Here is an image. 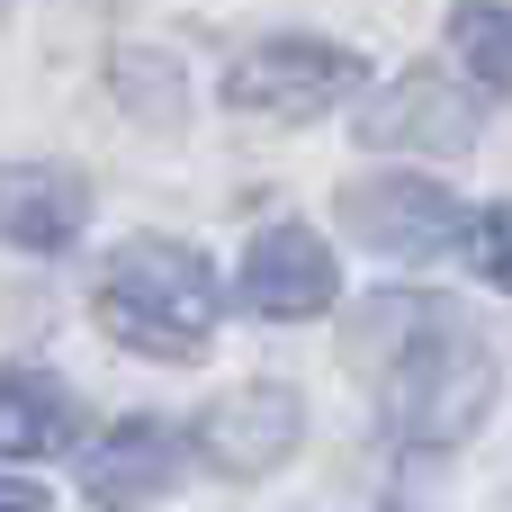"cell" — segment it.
I'll use <instances>...</instances> for the list:
<instances>
[{
  "label": "cell",
  "instance_id": "7a4b0ae2",
  "mask_svg": "<svg viewBox=\"0 0 512 512\" xmlns=\"http://www.w3.org/2000/svg\"><path fill=\"white\" fill-rule=\"evenodd\" d=\"M216 315H225V288H216V270L189 243H153L144 234L99 279V324L126 351H144V360H198L207 333H216Z\"/></svg>",
  "mask_w": 512,
  "mask_h": 512
},
{
  "label": "cell",
  "instance_id": "277c9868",
  "mask_svg": "<svg viewBox=\"0 0 512 512\" xmlns=\"http://www.w3.org/2000/svg\"><path fill=\"white\" fill-rule=\"evenodd\" d=\"M477 135H486V99L441 72H405L396 90H378L360 108V144H378V153H468Z\"/></svg>",
  "mask_w": 512,
  "mask_h": 512
},
{
  "label": "cell",
  "instance_id": "5b68a950",
  "mask_svg": "<svg viewBox=\"0 0 512 512\" xmlns=\"http://www.w3.org/2000/svg\"><path fill=\"white\" fill-rule=\"evenodd\" d=\"M342 225L369 252H396V261H432V252L468 243L459 198L432 189V180H360V189H342Z\"/></svg>",
  "mask_w": 512,
  "mask_h": 512
},
{
  "label": "cell",
  "instance_id": "5bb4252c",
  "mask_svg": "<svg viewBox=\"0 0 512 512\" xmlns=\"http://www.w3.org/2000/svg\"><path fill=\"white\" fill-rule=\"evenodd\" d=\"M0 512H45V486H18V477H0Z\"/></svg>",
  "mask_w": 512,
  "mask_h": 512
},
{
  "label": "cell",
  "instance_id": "7c38bea8",
  "mask_svg": "<svg viewBox=\"0 0 512 512\" xmlns=\"http://www.w3.org/2000/svg\"><path fill=\"white\" fill-rule=\"evenodd\" d=\"M117 90H126L144 117H180V72H171V63L153 72L144 54H117Z\"/></svg>",
  "mask_w": 512,
  "mask_h": 512
},
{
  "label": "cell",
  "instance_id": "8fae6325",
  "mask_svg": "<svg viewBox=\"0 0 512 512\" xmlns=\"http://www.w3.org/2000/svg\"><path fill=\"white\" fill-rule=\"evenodd\" d=\"M450 45L477 72V90H512V0H468L450 9Z\"/></svg>",
  "mask_w": 512,
  "mask_h": 512
},
{
  "label": "cell",
  "instance_id": "6da1fadb",
  "mask_svg": "<svg viewBox=\"0 0 512 512\" xmlns=\"http://www.w3.org/2000/svg\"><path fill=\"white\" fill-rule=\"evenodd\" d=\"M360 342L387 351V378H378V414H387V441L405 450H450L486 423L495 405V351L432 297H378L360 315Z\"/></svg>",
  "mask_w": 512,
  "mask_h": 512
},
{
  "label": "cell",
  "instance_id": "30bf717a",
  "mask_svg": "<svg viewBox=\"0 0 512 512\" xmlns=\"http://www.w3.org/2000/svg\"><path fill=\"white\" fill-rule=\"evenodd\" d=\"M81 414L45 369H0V459H54L72 450Z\"/></svg>",
  "mask_w": 512,
  "mask_h": 512
},
{
  "label": "cell",
  "instance_id": "3957f363",
  "mask_svg": "<svg viewBox=\"0 0 512 512\" xmlns=\"http://www.w3.org/2000/svg\"><path fill=\"white\" fill-rule=\"evenodd\" d=\"M369 81V63L351 45H324V36H270L252 45L234 72H225V99L243 117H270V126H306L324 108H342L351 90Z\"/></svg>",
  "mask_w": 512,
  "mask_h": 512
},
{
  "label": "cell",
  "instance_id": "8992f818",
  "mask_svg": "<svg viewBox=\"0 0 512 512\" xmlns=\"http://www.w3.org/2000/svg\"><path fill=\"white\" fill-rule=\"evenodd\" d=\"M297 432H306V405H297L288 387H234L225 405L198 414V450H207V468H225V477H270V468L297 450Z\"/></svg>",
  "mask_w": 512,
  "mask_h": 512
},
{
  "label": "cell",
  "instance_id": "4fadbf2b",
  "mask_svg": "<svg viewBox=\"0 0 512 512\" xmlns=\"http://www.w3.org/2000/svg\"><path fill=\"white\" fill-rule=\"evenodd\" d=\"M468 252H477V270H486L495 288H512V198H504V207H486V216L468 225Z\"/></svg>",
  "mask_w": 512,
  "mask_h": 512
},
{
  "label": "cell",
  "instance_id": "52a82bcc",
  "mask_svg": "<svg viewBox=\"0 0 512 512\" xmlns=\"http://www.w3.org/2000/svg\"><path fill=\"white\" fill-rule=\"evenodd\" d=\"M333 252L306 234V225H270V234H252V252H243V306L252 315H270V324H306V315H324L333 306Z\"/></svg>",
  "mask_w": 512,
  "mask_h": 512
},
{
  "label": "cell",
  "instance_id": "ba28073f",
  "mask_svg": "<svg viewBox=\"0 0 512 512\" xmlns=\"http://www.w3.org/2000/svg\"><path fill=\"white\" fill-rule=\"evenodd\" d=\"M90 225V189L54 162H0V234L18 252H63Z\"/></svg>",
  "mask_w": 512,
  "mask_h": 512
},
{
  "label": "cell",
  "instance_id": "9c48e42d",
  "mask_svg": "<svg viewBox=\"0 0 512 512\" xmlns=\"http://www.w3.org/2000/svg\"><path fill=\"white\" fill-rule=\"evenodd\" d=\"M171 468H180V432H162V423H117V432L90 450L81 486H90V504L126 512V504H153V495L171 486Z\"/></svg>",
  "mask_w": 512,
  "mask_h": 512
}]
</instances>
